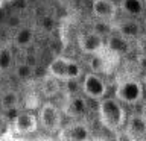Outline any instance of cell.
I'll list each match as a JSON object with an SVG mask.
<instances>
[{"label":"cell","instance_id":"obj_1","mask_svg":"<svg viewBox=\"0 0 146 141\" xmlns=\"http://www.w3.org/2000/svg\"><path fill=\"white\" fill-rule=\"evenodd\" d=\"M98 114L99 121L102 126L110 132L116 134L117 130L123 129L126 121V111L123 108V103L116 97H102L98 103Z\"/></svg>","mask_w":146,"mask_h":141},{"label":"cell","instance_id":"obj_2","mask_svg":"<svg viewBox=\"0 0 146 141\" xmlns=\"http://www.w3.org/2000/svg\"><path fill=\"white\" fill-rule=\"evenodd\" d=\"M47 73L61 82L78 80L84 76V70L75 59L58 56L47 65Z\"/></svg>","mask_w":146,"mask_h":141},{"label":"cell","instance_id":"obj_3","mask_svg":"<svg viewBox=\"0 0 146 141\" xmlns=\"http://www.w3.org/2000/svg\"><path fill=\"white\" fill-rule=\"evenodd\" d=\"M36 118H38V126L50 135L58 134L62 126V111L52 102H44L41 105Z\"/></svg>","mask_w":146,"mask_h":141},{"label":"cell","instance_id":"obj_4","mask_svg":"<svg viewBox=\"0 0 146 141\" xmlns=\"http://www.w3.org/2000/svg\"><path fill=\"white\" fill-rule=\"evenodd\" d=\"M116 99H119L123 105L135 106L143 102L145 97V86L141 80L137 79H125L120 80L116 86Z\"/></svg>","mask_w":146,"mask_h":141},{"label":"cell","instance_id":"obj_5","mask_svg":"<svg viewBox=\"0 0 146 141\" xmlns=\"http://www.w3.org/2000/svg\"><path fill=\"white\" fill-rule=\"evenodd\" d=\"M81 91L87 99L99 102L102 97L107 96V84H105V80L100 77V74L90 71V73H85V74L82 76Z\"/></svg>","mask_w":146,"mask_h":141},{"label":"cell","instance_id":"obj_6","mask_svg":"<svg viewBox=\"0 0 146 141\" xmlns=\"http://www.w3.org/2000/svg\"><path fill=\"white\" fill-rule=\"evenodd\" d=\"M58 138L66 141H85L91 138V130L82 120H72L68 125L61 126L58 130Z\"/></svg>","mask_w":146,"mask_h":141},{"label":"cell","instance_id":"obj_7","mask_svg":"<svg viewBox=\"0 0 146 141\" xmlns=\"http://www.w3.org/2000/svg\"><path fill=\"white\" fill-rule=\"evenodd\" d=\"M12 125V130L18 135H29L38 130V118L31 111H17L12 120H9Z\"/></svg>","mask_w":146,"mask_h":141},{"label":"cell","instance_id":"obj_8","mask_svg":"<svg viewBox=\"0 0 146 141\" xmlns=\"http://www.w3.org/2000/svg\"><path fill=\"white\" fill-rule=\"evenodd\" d=\"M87 97L84 94H73L70 93L67 96L66 102H64L61 111L64 115H67L68 118H72V120H82L85 115H87Z\"/></svg>","mask_w":146,"mask_h":141},{"label":"cell","instance_id":"obj_9","mask_svg":"<svg viewBox=\"0 0 146 141\" xmlns=\"http://www.w3.org/2000/svg\"><path fill=\"white\" fill-rule=\"evenodd\" d=\"M117 59H119V56L108 52L107 49H104L102 52L91 55V58L88 61L90 71L98 73V74H110L114 70V67H116Z\"/></svg>","mask_w":146,"mask_h":141},{"label":"cell","instance_id":"obj_10","mask_svg":"<svg viewBox=\"0 0 146 141\" xmlns=\"http://www.w3.org/2000/svg\"><path fill=\"white\" fill-rule=\"evenodd\" d=\"M105 36H107L105 38V49L119 58L126 56V55H129L134 50V41L120 35L119 32L107 34Z\"/></svg>","mask_w":146,"mask_h":141},{"label":"cell","instance_id":"obj_11","mask_svg":"<svg viewBox=\"0 0 146 141\" xmlns=\"http://www.w3.org/2000/svg\"><path fill=\"white\" fill-rule=\"evenodd\" d=\"M78 45L84 55H96L105 49V36L99 32H85L78 36Z\"/></svg>","mask_w":146,"mask_h":141},{"label":"cell","instance_id":"obj_12","mask_svg":"<svg viewBox=\"0 0 146 141\" xmlns=\"http://www.w3.org/2000/svg\"><path fill=\"white\" fill-rule=\"evenodd\" d=\"M123 130L129 136V140H140L146 136V120L140 112H132L126 115Z\"/></svg>","mask_w":146,"mask_h":141},{"label":"cell","instance_id":"obj_13","mask_svg":"<svg viewBox=\"0 0 146 141\" xmlns=\"http://www.w3.org/2000/svg\"><path fill=\"white\" fill-rule=\"evenodd\" d=\"M119 6L114 0H93L91 2V12L96 18L102 21H113L117 17Z\"/></svg>","mask_w":146,"mask_h":141},{"label":"cell","instance_id":"obj_14","mask_svg":"<svg viewBox=\"0 0 146 141\" xmlns=\"http://www.w3.org/2000/svg\"><path fill=\"white\" fill-rule=\"evenodd\" d=\"M114 30L119 32L120 35L126 36L134 41L137 36H139L141 32H143V27H141V21H139V18H132L129 17L128 20H123L120 21L119 24L114 27Z\"/></svg>","mask_w":146,"mask_h":141},{"label":"cell","instance_id":"obj_15","mask_svg":"<svg viewBox=\"0 0 146 141\" xmlns=\"http://www.w3.org/2000/svg\"><path fill=\"white\" fill-rule=\"evenodd\" d=\"M117 6L119 9H122L123 14L132 18H141L146 14L143 0H120Z\"/></svg>","mask_w":146,"mask_h":141},{"label":"cell","instance_id":"obj_16","mask_svg":"<svg viewBox=\"0 0 146 141\" xmlns=\"http://www.w3.org/2000/svg\"><path fill=\"white\" fill-rule=\"evenodd\" d=\"M18 105H20V94L15 90L0 91V108L3 112L17 111Z\"/></svg>","mask_w":146,"mask_h":141},{"label":"cell","instance_id":"obj_17","mask_svg":"<svg viewBox=\"0 0 146 141\" xmlns=\"http://www.w3.org/2000/svg\"><path fill=\"white\" fill-rule=\"evenodd\" d=\"M14 45L18 49H26L34 43V30L31 27H21L14 35Z\"/></svg>","mask_w":146,"mask_h":141},{"label":"cell","instance_id":"obj_18","mask_svg":"<svg viewBox=\"0 0 146 141\" xmlns=\"http://www.w3.org/2000/svg\"><path fill=\"white\" fill-rule=\"evenodd\" d=\"M61 80H58L56 77L53 76H47L46 79L41 82V94L44 96V97H55V96L59 94V91H61Z\"/></svg>","mask_w":146,"mask_h":141},{"label":"cell","instance_id":"obj_19","mask_svg":"<svg viewBox=\"0 0 146 141\" xmlns=\"http://www.w3.org/2000/svg\"><path fill=\"white\" fill-rule=\"evenodd\" d=\"M14 53L9 47H0V73H6L14 67Z\"/></svg>","mask_w":146,"mask_h":141},{"label":"cell","instance_id":"obj_20","mask_svg":"<svg viewBox=\"0 0 146 141\" xmlns=\"http://www.w3.org/2000/svg\"><path fill=\"white\" fill-rule=\"evenodd\" d=\"M15 76L21 80H29L34 76V68L29 64H20L15 67Z\"/></svg>","mask_w":146,"mask_h":141},{"label":"cell","instance_id":"obj_21","mask_svg":"<svg viewBox=\"0 0 146 141\" xmlns=\"http://www.w3.org/2000/svg\"><path fill=\"white\" fill-rule=\"evenodd\" d=\"M134 50L137 53H146V32H141L134 40Z\"/></svg>","mask_w":146,"mask_h":141},{"label":"cell","instance_id":"obj_22","mask_svg":"<svg viewBox=\"0 0 146 141\" xmlns=\"http://www.w3.org/2000/svg\"><path fill=\"white\" fill-rule=\"evenodd\" d=\"M135 64H137V68L141 73H146V53H137Z\"/></svg>","mask_w":146,"mask_h":141},{"label":"cell","instance_id":"obj_23","mask_svg":"<svg viewBox=\"0 0 146 141\" xmlns=\"http://www.w3.org/2000/svg\"><path fill=\"white\" fill-rule=\"evenodd\" d=\"M9 120L6 118V115H5V112H0V134H3L5 129H6Z\"/></svg>","mask_w":146,"mask_h":141},{"label":"cell","instance_id":"obj_24","mask_svg":"<svg viewBox=\"0 0 146 141\" xmlns=\"http://www.w3.org/2000/svg\"><path fill=\"white\" fill-rule=\"evenodd\" d=\"M140 21H141V27H143V32H146V14L140 18Z\"/></svg>","mask_w":146,"mask_h":141},{"label":"cell","instance_id":"obj_25","mask_svg":"<svg viewBox=\"0 0 146 141\" xmlns=\"http://www.w3.org/2000/svg\"><path fill=\"white\" fill-rule=\"evenodd\" d=\"M140 114L143 115V118L146 120V103H143V106H141V109H140Z\"/></svg>","mask_w":146,"mask_h":141},{"label":"cell","instance_id":"obj_26","mask_svg":"<svg viewBox=\"0 0 146 141\" xmlns=\"http://www.w3.org/2000/svg\"><path fill=\"white\" fill-rule=\"evenodd\" d=\"M141 82H143V86H145V90H146V73H145V77H143V80H141Z\"/></svg>","mask_w":146,"mask_h":141},{"label":"cell","instance_id":"obj_27","mask_svg":"<svg viewBox=\"0 0 146 141\" xmlns=\"http://www.w3.org/2000/svg\"><path fill=\"white\" fill-rule=\"evenodd\" d=\"M143 3H145V11H146V0H143Z\"/></svg>","mask_w":146,"mask_h":141},{"label":"cell","instance_id":"obj_28","mask_svg":"<svg viewBox=\"0 0 146 141\" xmlns=\"http://www.w3.org/2000/svg\"><path fill=\"white\" fill-rule=\"evenodd\" d=\"M0 74H2V73H0Z\"/></svg>","mask_w":146,"mask_h":141}]
</instances>
